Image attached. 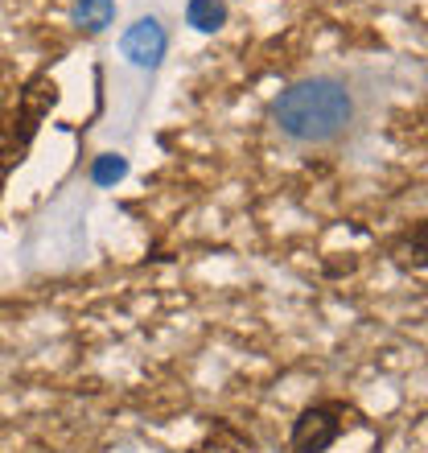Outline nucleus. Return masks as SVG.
<instances>
[{
  "label": "nucleus",
  "instance_id": "obj_1",
  "mask_svg": "<svg viewBox=\"0 0 428 453\" xmlns=\"http://www.w3.org/2000/svg\"><path fill=\"white\" fill-rule=\"evenodd\" d=\"M371 111V83L358 71H321L288 83L280 96L268 104L272 128L288 144L317 149V144H338L363 128Z\"/></svg>",
  "mask_w": 428,
  "mask_h": 453
},
{
  "label": "nucleus",
  "instance_id": "obj_2",
  "mask_svg": "<svg viewBox=\"0 0 428 453\" xmlns=\"http://www.w3.org/2000/svg\"><path fill=\"white\" fill-rule=\"evenodd\" d=\"M58 96L62 91H58V83H54V74L34 71L21 83L17 99L0 111V194L9 186V173L29 157V149H34L46 116L58 108Z\"/></svg>",
  "mask_w": 428,
  "mask_h": 453
},
{
  "label": "nucleus",
  "instance_id": "obj_3",
  "mask_svg": "<svg viewBox=\"0 0 428 453\" xmlns=\"http://www.w3.org/2000/svg\"><path fill=\"white\" fill-rule=\"evenodd\" d=\"M355 420H363V412L346 400L305 404L293 420V429H288V453H330Z\"/></svg>",
  "mask_w": 428,
  "mask_h": 453
},
{
  "label": "nucleus",
  "instance_id": "obj_4",
  "mask_svg": "<svg viewBox=\"0 0 428 453\" xmlns=\"http://www.w3.org/2000/svg\"><path fill=\"white\" fill-rule=\"evenodd\" d=\"M169 25L157 17V12H141L136 21L119 34V58L128 62L132 71L141 74H157L161 62L169 58Z\"/></svg>",
  "mask_w": 428,
  "mask_h": 453
},
{
  "label": "nucleus",
  "instance_id": "obj_5",
  "mask_svg": "<svg viewBox=\"0 0 428 453\" xmlns=\"http://www.w3.org/2000/svg\"><path fill=\"white\" fill-rule=\"evenodd\" d=\"M392 264L400 273H428V219L408 223L392 243Z\"/></svg>",
  "mask_w": 428,
  "mask_h": 453
},
{
  "label": "nucleus",
  "instance_id": "obj_6",
  "mask_svg": "<svg viewBox=\"0 0 428 453\" xmlns=\"http://www.w3.org/2000/svg\"><path fill=\"white\" fill-rule=\"evenodd\" d=\"M71 21L79 34H103L107 25L116 21V0H74L71 4Z\"/></svg>",
  "mask_w": 428,
  "mask_h": 453
},
{
  "label": "nucleus",
  "instance_id": "obj_7",
  "mask_svg": "<svg viewBox=\"0 0 428 453\" xmlns=\"http://www.w3.org/2000/svg\"><path fill=\"white\" fill-rule=\"evenodd\" d=\"M231 17L226 0H186V25L194 34H218Z\"/></svg>",
  "mask_w": 428,
  "mask_h": 453
},
{
  "label": "nucleus",
  "instance_id": "obj_8",
  "mask_svg": "<svg viewBox=\"0 0 428 453\" xmlns=\"http://www.w3.org/2000/svg\"><path fill=\"white\" fill-rule=\"evenodd\" d=\"M124 178H128V157L124 153H99L91 161V186H99V190H111Z\"/></svg>",
  "mask_w": 428,
  "mask_h": 453
}]
</instances>
